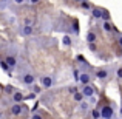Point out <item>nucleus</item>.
I'll list each match as a JSON object with an SVG mask.
<instances>
[{"mask_svg": "<svg viewBox=\"0 0 122 119\" xmlns=\"http://www.w3.org/2000/svg\"><path fill=\"white\" fill-rule=\"evenodd\" d=\"M90 50H91V51H96V45L94 43H90Z\"/></svg>", "mask_w": 122, "mask_h": 119, "instance_id": "nucleus-24", "label": "nucleus"}, {"mask_svg": "<svg viewBox=\"0 0 122 119\" xmlns=\"http://www.w3.org/2000/svg\"><path fill=\"white\" fill-rule=\"evenodd\" d=\"M40 0H30V3H33V5H36V3H39Z\"/></svg>", "mask_w": 122, "mask_h": 119, "instance_id": "nucleus-26", "label": "nucleus"}, {"mask_svg": "<svg viewBox=\"0 0 122 119\" xmlns=\"http://www.w3.org/2000/svg\"><path fill=\"white\" fill-rule=\"evenodd\" d=\"M76 2H82V0H76Z\"/></svg>", "mask_w": 122, "mask_h": 119, "instance_id": "nucleus-30", "label": "nucleus"}, {"mask_svg": "<svg viewBox=\"0 0 122 119\" xmlns=\"http://www.w3.org/2000/svg\"><path fill=\"white\" fill-rule=\"evenodd\" d=\"M81 6H82L83 9H90V3L88 2H83V0L81 2Z\"/></svg>", "mask_w": 122, "mask_h": 119, "instance_id": "nucleus-17", "label": "nucleus"}, {"mask_svg": "<svg viewBox=\"0 0 122 119\" xmlns=\"http://www.w3.org/2000/svg\"><path fill=\"white\" fill-rule=\"evenodd\" d=\"M5 91H6V93H9V94H12V93H14V87L8 85V87H6V88H5Z\"/></svg>", "mask_w": 122, "mask_h": 119, "instance_id": "nucleus-18", "label": "nucleus"}, {"mask_svg": "<svg viewBox=\"0 0 122 119\" xmlns=\"http://www.w3.org/2000/svg\"><path fill=\"white\" fill-rule=\"evenodd\" d=\"M81 107H82V110H86V108H88V105H86V104H82Z\"/></svg>", "mask_w": 122, "mask_h": 119, "instance_id": "nucleus-27", "label": "nucleus"}, {"mask_svg": "<svg viewBox=\"0 0 122 119\" xmlns=\"http://www.w3.org/2000/svg\"><path fill=\"white\" fill-rule=\"evenodd\" d=\"M73 96H74V101H77V102H82V99H83V94H82V93L76 91V93H74Z\"/></svg>", "mask_w": 122, "mask_h": 119, "instance_id": "nucleus-14", "label": "nucleus"}, {"mask_svg": "<svg viewBox=\"0 0 122 119\" xmlns=\"http://www.w3.org/2000/svg\"><path fill=\"white\" fill-rule=\"evenodd\" d=\"M91 116H93V119H99V118H101V111L93 110V111H91Z\"/></svg>", "mask_w": 122, "mask_h": 119, "instance_id": "nucleus-16", "label": "nucleus"}, {"mask_svg": "<svg viewBox=\"0 0 122 119\" xmlns=\"http://www.w3.org/2000/svg\"><path fill=\"white\" fill-rule=\"evenodd\" d=\"M34 80H36V76H34V73H25V74L22 76V82H23L25 85H33Z\"/></svg>", "mask_w": 122, "mask_h": 119, "instance_id": "nucleus-2", "label": "nucleus"}, {"mask_svg": "<svg viewBox=\"0 0 122 119\" xmlns=\"http://www.w3.org/2000/svg\"><path fill=\"white\" fill-rule=\"evenodd\" d=\"M23 99L25 98H23V94H22L20 91H14V93H12V101H14L15 104H20Z\"/></svg>", "mask_w": 122, "mask_h": 119, "instance_id": "nucleus-7", "label": "nucleus"}, {"mask_svg": "<svg viewBox=\"0 0 122 119\" xmlns=\"http://www.w3.org/2000/svg\"><path fill=\"white\" fill-rule=\"evenodd\" d=\"M40 82H42V85H43V88H50V87L53 85V78H51V76H43Z\"/></svg>", "mask_w": 122, "mask_h": 119, "instance_id": "nucleus-5", "label": "nucleus"}, {"mask_svg": "<svg viewBox=\"0 0 122 119\" xmlns=\"http://www.w3.org/2000/svg\"><path fill=\"white\" fill-rule=\"evenodd\" d=\"M117 43H119V47L122 48V34H121L119 37H117Z\"/></svg>", "mask_w": 122, "mask_h": 119, "instance_id": "nucleus-23", "label": "nucleus"}, {"mask_svg": "<svg viewBox=\"0 0 122 119\" xmlns=\"http://www.w3.org/2000/svg\"><path fill=\"white\" fill-rule=\"evenodd\" d=\"M76 91H77V88H76V87H71V88H70V93H71V94H74Z\"/></svg>", "mask_w": 122, "mask_h": 119, "instance_id": "nucleus-21", "label": "nucleus"}, {"mask_svg": "<svg viewBox=\"0 0 122 119\" xmlns=\"http://www.w3.org/2000/svg\"><path fill=\"white\" fill-rule=\"evenodd\" d=\"M14 2H15V3H17V5H22V3H23V2H25V0H14Z\"/></svg>", "mask_w": 122, "mask_h": 119, "instance_id": "nucleus-25", "label": "nucleus"}, {"mask_svg": "<svg viewBox=\"0 0 122 119\" xmlns=\"http://www.w3.org/2000/svg\"><path fill=\"white\" fill-rule=\"evenodd\" d=\"M91 14H93V17H94V19H101L102 17V9L101 8H93Z\"/></svg>", "mask_w": 122, "mask_h": 119, "instance_id": "nucleus-11", "label": "nucleus"}, {"mask_svg": "<svg viewBox=\"0 0 122 119\" xmlns=\"http://www.w3.org/2000/svg\"><path fill=\"white\" fill-rule=\"evenodd\" d=\"M90 79H91V76H90L88 73H82V74H79V78H77V80H81L83 85L90 83Z\"/></svg>", "mask_w": 122, "mask_h": 119, "instance_id": "nucleus-6", "label": "nucleus"}, {"mask_svg": "<svg viewBox=\"0 0 122 119\" xmlns=\"http://www.w3.org/2000/svg\"><path fill=\"white\" fill-rule=\"evenodd\" d=\"M96 39H97V37H96V34L93 33V31H90V33L86 34V40H88V43H94Z\"/></svg>", "mask_w": 122, "mask_h": 119, "instance_id": "nucleus-12", "label": "nucleus"}, {"mask_svg": "<svg viewBox=\"0 0 122 119\" xmlns=\"http://www.w3.org/2000/svg\"><path fill=\"white\" fill-rule=\"evenodd\" d=\"M5 63L8 65L9 70H12V68H15V65H17V59H15L14 56H8L6 60H5Z\"/></svg>", "mask_w": 122, "mask_h": 119, "instance_id": "nucleus-4", "label": "nucleus"}, {"mask_svg": "<svg viewBox=\"0 0 122 119\" xmlns=\"http://www.w3.org/2000/svg\"><path fill=\"white\" fill-rule=\"evenodd\" d=\"M102 20H104V22H107V20H110V12H108V11H102Z\"/></svg>", "mask_w": 122, "mask_h": 119, "instance_id": "nucleus-15", "label": "nucleus"}, {"mask_svg": "<svg viewBox=\"0 0 122 119\" xmlns=\"http://www.w3.org/2000/svg\"><path fill=\"white\" fill-rule=\"evenodd\" d=\"M94 87H91L90 83H86V85H83V88H82V94H83V98H90V96H93L94 94Z\"/></svg>", "mask_w": 122, "mask_h": 119, "instance_id": "nucleus-3", "label": "nucleus"}, {"mask_svg": "<svg viewBox=\"0 0 122 119\" xmlns=\"http://www.w3.org/2000/svg\"><path fill=\"white\" fill-rule=\"evenodd\" d=\"M70 43H71L70 37H68V36H65V37H63V45H70Z\"/></svg>", "mask_w": 122, "mask_h": 119, "instance_id": "nucleus-19", "label": "nucleus"}, {"mask_svg": "<svg viewBox=\"0 0 122 119\" xmlns=\"http://www.w3.org/2000/svg\"><path fill=\"white\" fill-rule=\"evenodd\" d=\"M31 119H42V116H40V114H37V113H34V114H33V118H31Z\"/></svg>", "mask_w": 122, "mask_h": 119, "instance_id": "nucleus-22", "label": "nucleus"}, {"mask_svg": "<svg viewBox=\"0 0 122 119\" xmlns=\"http://www.w3.org/2000/svg\"><path fill=\"white\" fill-rule=\"evenodd\" d=\"M11 113L12 114H15V116H17V114H20L22 113V107H20V104H14L11 107Z\"/></svg>", "mask_w": 122, "mask_h": 119, "instance_id": "nucleus-9", "label": "nucleus"}, {"mask_svg": "<svg viewBox=\"0 0 122 119\" xmlns=\"http://www.w3.org/2000/svg\"><path fill=\"white\" fill-rule=\"evenodd\" d=\"M113 116H114V110H113L111 105H105L101 110V118L102 119H113Z\"/></svg>", "mask_w": 122, "mask_h": 119, "instance_id": "nucleus-1", "label": "nucleus"}, {"mask_svg": "<svg viewBox=\"0 0 122 119\" xmlns=\"http://www.w3.org/2000/svg\"><path fill=\"white\" fill-rule=\"evenodd\" d=\"M121 54H122V50H121Z\"/></svg>", "mask_w": 122, "mask_h": 119, "instance_id": "nucleus-31", "label": "nucleus"}, {"mask_svg": "<svg viewBox=\"0 0 122 119\" xmlns=\"http://www.w3.org/2000/svg\"><path fill=\"white\" fill-rule=\"evenodd\" d=\"M20 33H22V36H31V34H33V26H31V25H25L20 30Z\"/></svg>", "mask_w": 122, "mask_h": 119, "instance_id": "nucleus-8", "label": "nucleus"}, {"mask_svg": "<svg viewBox=\"0 0 122 119\" xmlns=\"http://www.w3.org/2000/svg\"><path fill=\"white\" fill-rule=\"evenodd\" d=\"M0 119H2V111H0Z\"/></svg>", "mask_w": 122, "mask_h": 119, "instance_id": "nucleus-29", "label": "nucleus"}, {"mask_svg": "<svg viewBox=\"0 0 122 119\" xmlns=\"http://www.w3.org/2000/svg\"><path fill=\"white\" fill-rule=\"evenodd\" d=\"M102 28H104V31H113V25L110 23V20H107V22H104V25H102Z\"/></svg>", "mask_w": 122, "mask_h": 119, "instance_id": "nucleus-13", "label": "nucleus"}, {"mask_svg": "<svg viewBox=\"0 0 122 119\" xmlns=\"http://www.w3.org/2000/svg\"><path fill=\"white\" fill-rule=\"evenodd\" d=\"M116 76L119 79H122V68H117V71H116Z\"/></svg>", "mask_w": 122, "mask_h": 119, "instance_id": "nucleus-20", "label": "nucleus"}, {"mask_svg": "<svg viewBox=\"0 0 122 119\" xmlns=\"http://www.w3.org/2000/svg\"><path fill=\"white\" fill-rule=\"evenodd\" d=\"M121 116H122V105H121Z\"/></svg>", "mask_w": 122, "mask_h": 119, "instance_id": "nucleus-28", "label": "nucleus"}, {"mask_svg": "<svg viewBox=\"0 0 122 119\" xmlns=\"http://www.w3.org/2000/svg\"><path fill=\"white\" fill-rule=\"evenodd\" d=\"M96 76H97V79H105L108 78V71L107 70H99V71H96Z\"/></svg>", "mask_w": 122, "mask_h": 119, "instance_id": "nucleus-10", "label": "nucleus"}]
</instances>
